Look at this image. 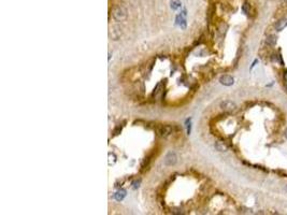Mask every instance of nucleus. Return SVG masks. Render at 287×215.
<instances>
[{"label": "nucleus", "mask_w": 287, "mask_h": 215, "mask_svg": "<svg viewBox=\"0 0 287 215\" xmlns=\"http://www.w3.org/2000/svg\"><path fill=\"white\" fill-rule=\"evenodd\" d=\"M283 1H284V2H286V3H287V0H283Z\"/></svg>", "instance_id": "dca6fc26"}, {"label": "nucleus", "mask_w": 287, "mask_h": 215, "mask_svg": "<svg viewBox=\"0 0 287 215\" xmlns=\"http://www.w3.org/2000/svg\"><path fill=\"white\" fill-rule=\"evenodd\" d=\"M284 80H285V84H286V89H287V70L284 72Z\"/></svg>", "instance_id": "ddd939ff"}, {"label": "nucleus", "mask_w": 287, "mask_h": 215, "mask_svg": "<svg viewBox=\"0 0 287 215\" xmlns=\"http://www.w3.org/2000/svg\"><path fill=\"white\" fill-rule=\"evenodd\" d=\"M285 137H286V139H287V128H286V130H285Z\"/></svg>", "instance_id": "2eb2a0df"}, {"label": "nucleus", "mask_w": 287, "mask_h": 215, "mask_svg": "<svg viewBox=\"0 0 287 215\" xmlns=\"http://www.w3.org/2000/svg\"><path fill=\"white\" fill-rule=\"evenodd\" d=\"M242 11H243V13H244V14L249 15V12H251V6H249V3L244 2L243 6H242Z\"/></svg>", "instance_id": "1a4fd4ad"}, {"label": "nucleus", "mask_w": 287, "mask_h": 215, "mask_svg": "<svg viewBox=\"0 0 287 215\" xmlns=\"http://www.w3.org/2000/svg\"><path fill=\"white\" fill-rule=\"evenodd\" d=\"M156 132L159 137L167 138L173 132V128L171 127V126H169V125H161L159 127H157Z\"/></svg>", "instance_id": "f257e3e1"}, {"label": "nucleus", "mask_w": 287, "mask_h": 215, "mask_svg": "<svg viewBox=\"0 0 287 215\" xmlns=\"http://www.w3.org/2000/svg\"><path fill=\"white\" fill-rule=\"evenodd\" d=\"M215 148L220 152H225L227 151V145L223 141H216L215 142Z\"/></svg>", "instance_id": "0eeeda50"}, {"label": "nucleus", "mask_w": 287, "mask_h": 215, "mask_svg": "<svg viewBox=\"0 0 287 215\" xmlns=\"http://www.w3.org/2000/svg\"><path fill=\"white\" fill-rule=\"evenodd\" d=\"M180 7H181V2H180V1H177V0H175V1H172V2H171V8L174 9V10Z\"/></svg>", "instance_id": "f8f14e48"}, {"label": "nucleus", "mask_w": 287, "mask_h": 215, "mask_svg": "<svg viewBox=\"0 0 287 215\" xmlns=\"http://www.w3.org/2000/svg\"><path fill=\"white\" fill-rule=\"evenodd\" d=\"M126 14H127V11L124 7H116L113 9V16L116 21H122L126 17Z\"/></svg>", "instance_id": "f03ea898"}, {"label": "nucleus", "mask_w": 287, "mask_h": 215, "mask_svg": "<svg viewBox=\"0 0 287 215\" xmlns=\"http://www.w3.org/2000/svg\"><path fill=\"white\" fill-rule=\"evenodd\" d=\"M271 60H272V61H277V63H280L281 65H284L282 57H281L280 55H277V54H274V55H272V56H271Z\"/></svg>", "instance_id": "9d476101"}, {"label": "nucleus", "mask_w": 287, "mask_h": 215, "mask_svg": "<svg viewBox=\"0 0 287 215\" xmlns=\"http://www.w3.org/2000/svg\"><path fill=\"white\" fill-rule=\"evenodd\" d=\"M286 26H287V18H282V19H280L275 24V29H277V31H282Z\"/></svg>", "instance_id": "423d86ee"}, {"label": "nucleus", "mask_w": 287, "mask_h": 215, "mask_svg": "<svg viewBox=\"0 0 287 215\" xmlns=\"http://www.w3.org/2000/svg\"><path fill=\"white\" fill-rule=\"evenodd\" d=\"M267 44H269L271 46H274L277 44V38L275 37L274 35H270L268 38H267Z\"/></svg>", "instance_id": "6e6552de"}, {"label": "nucleus", "mask_w": 287, "mask_h": 215, "mask_svg": "<svg viewBox=\"0 0 287 215\" xmlns=\"http://www.w3.org/2000/svg\"><path fill=\"white\" fill-rule=\"evenodd\" d=\"M177 162V156L174 153H169L168 155L166 156V158H165V165L167 166H172Z\"/></svg>", "instance_id": "39448f33"}, {"label": "nucleus", "mask_w": 287, "mask_h": 215, "mask_svg": "<svg viewBox=\"0 0 287 215\" xmlns=\"http://www.w3.org/2000/svg\"><path fill=\"white\" fill-rule=\"evenodd\" d=\"M125 195H126V191H125L124 189H122V191H120L118 193L115 194V198H116L117 200H122V199L125 197Z\"/></svg>", "instance_id": "9b49d317"}, {"label": "nucleus", "mask_w": 287, "mask_h": 215, "mask_svg": "<svg viewBox=\"0 0 287 215\" xmlns=\"http://www.w3.org/2000/svg\"><path fill=\"white\" fill-rule=\"evenodd\" d=\"M220 108H222L225 112H232V111L236 110L237 106H236L234 102H232L230 100H225V101H223V102L220 103Z\"/></svg>", "instance_id": "7ed1b4c3"}, {"label": "nucleus", "mask_w": 287, "mask_h": 215, "mask_svg": "<svg viewBox=\"0 0 287 215\" xmlns=\"http://www.w3.org/2000/svg\"><path fill=\"white\" fill-rule=\"evenodd\" d=\"M220 82L222 83L223 85H226V86H230V85H232L233 84V82H234V80H233V78L231 77V75H228V74H225V75H223L222 78L220 79Z\"/></svg>", "instance_id": "20e7f679"}, {"label": "nucleus", "mask_w": 287, "mask_h": 215, "mask_svg": "<svg viewBox=\"0 0 287 215\" xmlns=\"http://www.w3.org/2000/svg\"><path fill=\"white\" fill-rule=\"evenodd\" d=\"M139 184H140V181H137V182H135V183H133V187H135V188L139 187Z\"/></svg>", "instance_id": "4468645a"}]
</instances>
